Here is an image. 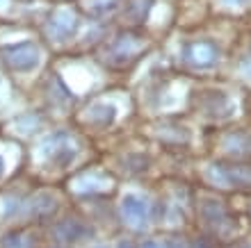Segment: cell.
Segmentation results:
<instances>
[{
	"instance_id": "cell-1",
	"label": "cell",
	"mask_w": 251,
	"mask_h": 248,
	"mask_svg": "<svg viewBox=\"0 0 251 248\" xmlns=\"http://www.w3.org/2000/svg\"><path fill=\"white\" fill-rule=\"evenodd\" d=\"M194 216L199 232L217 244H235L242 239V214L222 194H201L194 198Z\"/></svg>"
},
{
	"instance_id": "cell-2",
	"label": "cell",
	"mask_w": 251,
	"mask_h": 248,
	"mask_svg": "<svg viewBox=\"0 0 251 248\" xmlns=\"http://www.w3.org/2000/svg\"><path fill=\"white\" fill-rule=\"evenodd\" d=\"M201 178L217 194H245L251 198V159L212 157Z\"/></svg>"
},
{
	"instance_id": "cell-3",
	"label": "cell",
	"mask_w": 251,
	"mask_h": 248,
	"mask_svg": "<svg viewBox=\"0 0 251 248\" xmlns=\"http://www.w3.org/2000/svg\"><path fill=\"white\" fill-rule=\"evenodd\" d=\"M224 59V48L217 39L210 37H201V39L185 41L180 48V62L197 73H208L215 71Z\"/></svg>"
},
{
	"instance_id": "cell-4",
	"label": "cell",
	"mask_w": 251,
	"mask_h": 248,
	"mask_svg": "<svg viewBox=\"0 0 251 248\" xmlns=\"http://www.w3.org/2000/svg\"><path fill=\"white\" fill-rule=\"evenodd\" d=\"M119 216L124 225H128L135 232L149 228V223L153 221V203H149L142 194H126L119 203Z\"/></svg>"
},
{
	"instance_id": "cell-5",
	"label": "cell",
	"mask_w": 251,
	"mask_h": 248,
	"mask_svg": "<svg viewBox=\"0 0 251 248\" xmlns=\"http://www.w3.org/2000/svg\"><path fill=\"white\" fill-rule=\"evenodd\" d=\"M217 157L251 159V128H228L217 135Z\"/></svg>"
},
{
	"instance_id": "cell-6",
	"label": "cell",
	"mask_w": 251,
	"mask_h": 248,
	"mask_svg": "<svg viewBox=\"0 0 251 248\" xmlns=\"http://www.w3.org/2000/svg\"><path fill=\"white\" fill-rule=\"evenodd\" d=\"M205 103H203V112L210 114L212 118L217 121H224V118H231V112L235 107L231 93L224 91V89H215V91H205Z\"/></svg>"
},
{
	"instance_id": "cell-7",
	"label": "cell",
	"mask_w": 251,
	"mask_h": 248,
	"mask_svg": "<svg viewBox=\"0 0 251 248\" xmlns=\"http://www.w3.org/2000/svg\"><path fill=\"white\" fill-rule=\"evenodd\" d=\"M233 68H235V73H238V78L251 87V48L245 50V52H240L238 57H235Z\"/></svg>"
},
{
	"instance_id": "cell-8",
	"label": "cell",
	"mask_w": 251,
	"mask_h": 248,
	"mask_svg": "<svg viewBox=\"0 0 251 248\" xmlns=\"http://www.w3.org/2000/svg\"><path fill=\"white\" fill-rule=\"evenodd\" d=\"M190 248H222V244H217L215 239H210V237H205V235H194L190 239Z\"/></svg>"
},
{
	"instance_id": "cell-9",
	"label": "cell",
	"mask_w": 251,
	"mask_h": 248,
	"mask_svg": "<svg viewBox=\"0 0 251 248\" xmlns=\"http://www.w3.org/2000/svg\"><path fill=\"white\" fill-rule=\"evenodd\" d=\"M162 246L165 248H190V242H187L183 235H172L162 239Z\"/></svg>"
},
{
	"instance_id": "cell-10",
	"label": "cell",
	"mask_w": 251,
	"mask_h": 248,
	"mask_svg": "<svg viewBox=\"0 0 251 248\" xmlns=\"http://www.w3.org/2000/svg\"><path fill=\"white\" fill-rule=\"evenodd\" d=\"M217 5L226 9H245V7H251V0H217Z\"/></svg>"
},
{
	"instance_id": "cell-11",
	"label": "cell",
	"mask_w": 251,
	"mask_h": 248,
	"mask_svg": "<svg viewBox=\"0 0 251 248\" xmlns=\"http://www.w3.org/2000/svg\"><path fill=\"white\" fill-rule=\"evenodd\" d=\"M139 248H165L160 239H144V242L139 244Z\"/></svg>"
},
{
	"instance_id": "cell-12",
	"label": "cell",
	"mask_w": 251,
	"mask_h": 248,
	"mask_svg": "<svg viewBox=\"0 0 251 248\" xmlns=\"http://www.w3.org/2000/svg\"><path fill=\"white\" fill-rule=\"evenodd\" d=\"M114 248H139V246H137L135 242H132V239H121V242L117 244Z\"/></svg>"
},
{
	"instance_id": "cell-13",
	"label": "cell",
	"mask_w": 251,
	"mask_h": 248,
	"mask_svg": "<svg viewBox=\"0 0 251 248\" xmlns=\"http://www.w3.org/2000/svg\"><path fill=\"white\" fill-rule=\"evenodd\" d=\"M245 221L249 223V228H251V198H249V203H247V209H245Z\"/></svg>"
},
{
	"instance_id": "cell-14",
	"label": "cell",
	"mask_w": 251,
	"mask_h": 248,
	"mask_svg": "<svg viewBox=\"0 0 251 248\" xmlns=\"http://www.w3.org/2000/svg\"><path fill=\"white\" fill-rule=\"evenodd\" d=\"M235 246L238 248H251V239H245V237H242L240 242H235Z\"/></svg>"
},
{
	"instance_id": "cell-15",
	"label": "cell",
	"mask_w": 251,
	"mask_h": 248,
	"mask_svg": "<svg viewBox=\"0 0 251 248\" xmlns=\"http://www.w3.org/2000/svg\"><path fill=\"white\" fill-rule=\"evenodd\" d=\"M222 248H238L235 244H222Z\"/></svg>"
}]
</instances>
